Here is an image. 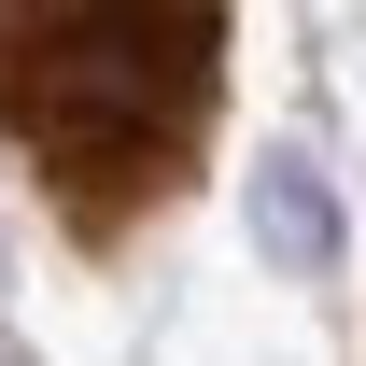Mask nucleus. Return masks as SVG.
Returning <instances> with one entry per match:
<instances>
[{
	"label": "nucleus",
	"mask_w": 366,
	"mask_h": 366,
	"mask_svg": "<svg viewBox=\"0 0 366 366\" xmlns=\"http://www.w3.org/2000/svg\"><path fill=\"white\" fill-rule=\"evenodd\" d=\"M226 0H0V155L85 254L197 197L226 127Z\"/></svg>",
	"instance_id": "f257e3e1"
}]
</instances>
